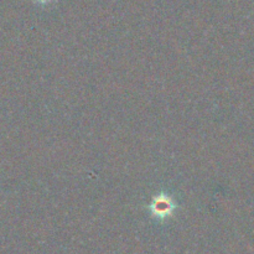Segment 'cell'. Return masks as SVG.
<instances>
[{"instance_id": "cell-1", "label": "cell", "mask_w": 254, "mask_h": 254, "mask_svg": "<svg viewBox=\"0 0 254 254\" xmlns=\"http://www.w3.org/2000/svg\"><path fill=\"white\" fill-rule=\"evenodd\" d=\"M178 208L175 200L168 193H159L154 196L149 205V211L151 216L158 221H165L174 215L175 210Z\"/></svg>"}, {"instance_id": "cell-2", "label": "cell", "mask_w": 254, "mask_h": 254, "mask_svg": "<svg viewBox=\"0 0 254 254\" xmlns=\"http://www.w3.org/2000/svg\"><path fill=\"white\" fill-rule=\"evenodd\" d=\"M35 1L39 2V4H41V5H47V4H50L51 1H54V0H35Z\"/></svg>"}]
</instances>
